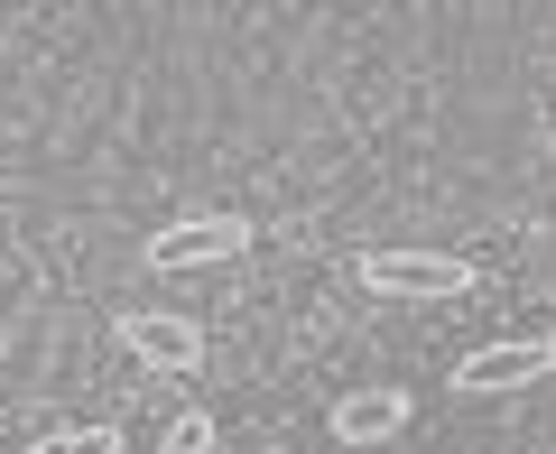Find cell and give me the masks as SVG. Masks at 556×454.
<instances>
[{
	"mask_svg": "<svg viewBox=\"0 0 556 454\" xmlns=\"http://www.w3.org/2000/svg\"><path fill=\"white\" fill-rule=\"evenodd\" d=\"M353 278L371 297H399V306H455V297H473V260L464 251H362Z\"/></svg>",
	"mask_w": 556,
	"mask_h": 454,
	"instance_id": "cell-1",
	"label": "cell"
},
{
	"mask_svg": "<svg viewBox=\"0 0 556 454\" xmlns=\"http://www.w3.org/2000/svg\"><path fill=\"white\" fill-rule=\"evenodd\" d=\"M251 251V223L241 214H186V223H167V232H149V269L159 278H177V269H223V260H241Z\"/></svg>",
	"mask_w": 556,
	"mask_h": 454,
	"instance_id": "cell-2",
	"label": "cell"
},
{
	"mask_svg": "<svg viewBox=\"0 0 556 454\" xmlns=\"http://www.w3.org/2000/svg\"><path fill=\"white\" fill-rule=\"evenodd\" d=\"M529 380H556V335H501L455 362L464 399H501V390H529Z\"/></svg>",
	"mask_w": 556,
	"mask_h": 454,
	"instance_id": "cell-3",
	"label": "cell"
},
{
	"mask_svg": "<svg viewBox=\"0 0 556 454\" xmlns=\"http://www.w3.org/2000/svg\"><path fill=\"white\" fill-rule=\"evenodd\" d=\"M121 343H130L149 371H167V380L204 371V325L177 316V306H130V316H121Z\"/></svg>",
	"mask_w": 556,
	"mask_h": 454,
	"instance_id": "cell-4",
	"label": "cell"
},
{
	"mask_svg": "<svg viewBox=\"0 0 556 454\" xmlns=\"http://www.w3.org/2000/svg\"><path fill=\"white\" fill-rule=\"evenodd\" d=\"M325 427H334L353 454H362V445H390V436L408 427V390H390V380H380V390H343Z\"/></svg>",
	"mask_w": 556,
	"mask_h": 454,
	"instance_id": "cell-5",
	"label": "cell"
},
{
	"mask_svg": "<svg viewBox=\"0 0 556 454\" xmlns=\"http://www.w3.org/2000/svg\"><path fill=\"white\" fill-rule=\"evenodd\" d=\"M28 454H121V427H56V436H38Z\"/></svg>",
	"mask_w": 556,
	"mask_h": 454,
	"instance_id": "cell-6",
	"label": "cell"
},
{
	"mask_svg": "<svg viewBox=\"0 0 556 454\" xmlns=\"http://www.w3.org/2000/svg\"><path fill=\"white\" fill-rule=\"evenodd\" d=\"M167 454H214V417H204V408L167 417Z\"/></svg>",
	"mask_w": 556,
	"mask_h": 454,
	"instance_id": "cell-7",
	"label": "cell"
}]
</instances>
